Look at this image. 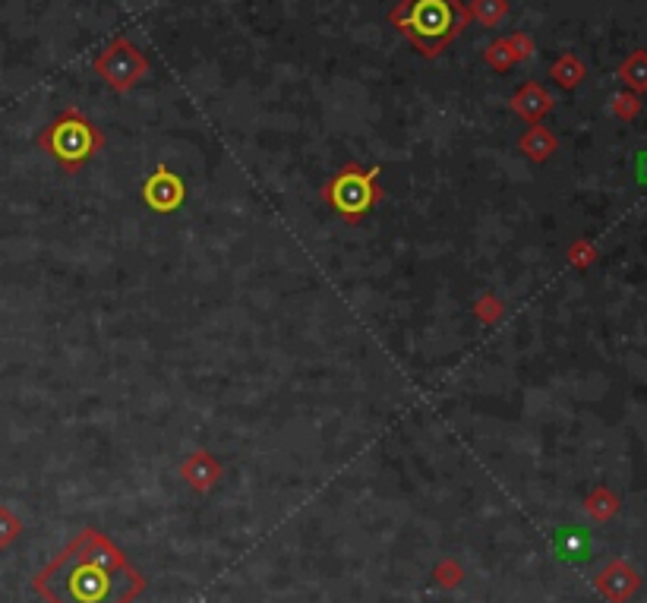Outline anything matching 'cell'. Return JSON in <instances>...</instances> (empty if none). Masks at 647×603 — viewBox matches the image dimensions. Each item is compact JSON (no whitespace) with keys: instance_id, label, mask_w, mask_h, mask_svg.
<instances>
[{"instance_id":"12","label":"cell","mask_w":647,"mask_h":603,"mask_svg":"<svg viewBox=\"0 0 647 603\" xmlns=\"http://www.w3.org/2000/svg\"><path fill=\"white\" fill-rule=\"evenodd\" d=\"M512 42H499V45H493L490 48V64L493 67H509L512 64Z\"/></svg>"},{"instance_id":"1","label":"cell","mask_w":647,"mask_h":603,"mask_svg":"<svg viewBox=\"0 0 647 603\" xmlns=\"http://www.w3.org/2000/svg\"><path fill=\"white\" fill-rule=\"evenodd\" d=\"M143 588L146 578L95 528H86L35 578V591L48 603H130Z\"/></svg>"},{"instance_id":"10","label":"cell","mask_w":647,"mask_h":603,"mask_svg":"<svg viewBox=\"0 0 647 603\" xmlns=\"http://www.w3.org/2000/svg\"><path fill=\"white\" fill-rule=\"evenodd\" d=\"M474 313H477L480 323L490 326V323H496V319L502 316V304H499V300H496L493 294H487V297H480L477 304H474Z\"/></svg>"},{"instance_id":"7","label":"cell","mask_w":647,"mask_h":603,"mask_svg":"<svg viewBox=\"0 0 647 603\" xmlns=\"http://www.w3.org/2000/svg\"><path fill=\"white\" fill-rule=\"evenodd\" d=\"M180 474H184L187 484L196 490V493H206L218 484V477H221V465L215 461L212 452L206 449H196L187 461H184V468H180Z\"/></svg>"},{"instance_id":"5","label":"cell","mask_w":647,"mask_h":603,"mask_svg":"<svg viewBox=\"0 0 647 603\" xmlns=\"http://www.w3.org/2000/svg\"><path fill=\"white\" fill-rule=\"evenodd\" d=\"M98 73L108 79L114 89H130L139 76L146 73V60L130 42H114L98 60Z\"/></svg>"},{"instance_id":"3","label":"cell","mask_w":647,"mask_h":603,"mask_svg":"<svg viewBox=\"0 0 647 603\" xmlns=\"http://www.w3.org/2000/svg\"><path fill=\"white\" fill-rule=\"evenodd\" d=\"M38 146L48 155H54L57 165L67 174H76L101 146H105V136H101L79 111H64L42 136H38Z\"/></svg>"},{"instance_id":"13","label":"cell","mask_w":647,"mask_h":603,"mask_svg":"<svg viewBox=\"0 0 647 603\" xmlns=\"http://www.w3.org/2000/svg\"><path fill=\"white\" fill-rule=\"evenodd\" d=\"M635 174H638V180L641 184H647V152L638 158V165H635Z\"/></svg>"},{"instance_id":"2","label":"cell","mask_w":647,"mask_h":603,"mask_svg":"<svg viewBox=\"0 0 647 603\" xmlns=\"http://www.w3.org/2000/svg\"><path fill=\"white\" fill-rule=\"evenodd\" d=\"M392 23L411 38L420 54L436 57L468 23V10L458 0H404Z\"/></svg>"},{"instance_id":"9","label":"cell","mask_w":647,"mask_h":603,"mask_svg":"<svg viewBox=\"0 0 647 603\" xmlns=\"http://www.w3.org/2000/svg\"><path fill=\"white\" fill-rule=\"evenodd\" d=\"M553 146H556L553 136L547 130H540V127H534L531 133L521 136V152L528 158H534V162H543V158L553 152Z\"/></svg>"},{"instance_id":"4","label":"cell","mask_w":647,"mask_h":603,"mask_svg":"<svg viewBox=\"0 0 647 603\" xmlns=\"http://www.w3.org/2000/svg\"><path fill=\"white\" fill-rule=\"evenodd\" d=\"M376 174H379L376 168H360L351 162V165L341 168L326 187H322V199L335 209L338 218L357 225V221H363V215H367L382 199Z\"/></svg>"},{"instance_id":"11","label":"cell","mask_w":647,"mask_h":603,"mask_svg":"<svg viewBox=\"0 0 647 603\" xmlns=\"http://www.w3.org/2000/svg\"><path fill=\"white\" fill-rule=\"evenodd\" d=\"M477 13H480L483 23H496V19L505 13V4H502V0H480Z\"/></svg>"},{"instance_id":"6","label":"cell","mask_w":647,"mask_h":603,"mask_svg":"<svg viewBox=\"0 0 647 603\" xmlns=\"http://www.w3.org/2000/svg\"><path fill=\"white\" fill-rule=\"evenodd\" d=\"M184 196H187L184 180H180L168 165H158L152 177H146V184H143V203L161 215L177 212L180 203H184Z\"/></svg>"},{"instance_id":"8","label":"cell","mask_w":647,"mask_h":603,"mask_svg":"<svg viewBox=\"0 0 647 603\" xmlns=\"http://www.w3.org/2000/svg\"><path fill=\"white\" fill-rule=\"evenodd\" d=\"M512 108L521 114V117H528V120H534V117H540L543 111L550 108V102H547V95H543L540 89H534V86H528V89H521L518 95H515V102H512Z\"/></svg>"}]
</instances>
